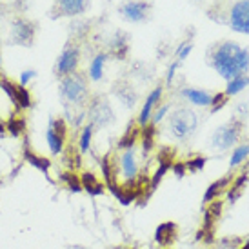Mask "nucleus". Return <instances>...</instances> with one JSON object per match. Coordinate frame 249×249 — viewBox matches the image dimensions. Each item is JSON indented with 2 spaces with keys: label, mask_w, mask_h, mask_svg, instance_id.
<instances>
[{
  "label": "nucleus",
  "mask_w": 249,
  "mask_h": 249,
  "mask_svg": "<svg viewBox=\"0 0 249 249\" xmlns=\"http://www.w3.org/2000/svg\"><path fill=\"white\" fill-rule=\"evenodd\" d=\"M80 184H82V189H86L89 195L97 196V195H102L106 191V184L102 180H98L93 173H82L80 175Z\"/></svg>",
  "instance_id": "18"
},
{
  "label": "nucleus",
  "mask_w": 249,
  "mask_h": 249,
  "mask_svg": "<svg viewBox=\"0 0 249 249\" xmlns=\"http://www.w3.org/2000/svg\"><path fill=\"white\" fill-rule=\"evenodd\" d=\"M249 86V78L248 75H242V76H236L233 80H229L228 82V88H226V97H233V95H238L242 89H246Z\"/></svg>",
  "instance_id": "24"
},
{
  "label": "nucleus",
  "mask_w": 249,
  "mask_h": 249,
  "mask_svg": "<svg viewBox=\"0 0 249 249\" xmlns=\"http://www.w3.org/2000/svg\"><path fill=\"white\" fill-rule=\"evenodd\" d=\"M36 75V71L35 70H26V71H22L20 73V78H18V84L20 86H24V88H28V84L35 78Z\"/></svg>",
  "instance_id": "30"
},
{
  "label": "nucleus",
  "mask_w": 249,
  "mask_h": 249,
  "mask_svg": "<svg viewBox=\"0 0 249 249\" xmlns=\"http://www.w3.org/2000/svg\"><path fill=\"white\" fill-rule=\"evenodd\" d=\"M66 140H68V124L64 118L51 117L48 122V129H46V142L49 145V151L53 155H60L66 147Z\"/></svg>",
  "instance_id": "5"
},
{
  "label": "nucleus",
  "mask_w": 249,
  "mask_h": 249,
  "mask_svg": "<svg viewBox=\"0 0 249 249\" xmlns=\"http://www.w3.org/2000/svg\"><path fill=\"white\" fill-rule=\"evenodd\" d=\"M206 157H195V159H189L186 162V169L187 171H191V173H198L200 169L206 167Z\"/></svg>",
  "instance_id": "27"
},
{
  "label": "nucleus",
  "mask_w": 249,
  "mask_h": 249,
  "mask_svg": "<svg viewBox=\"0 0 249 249\" xmlns=\"http://www.w3.org/2000/svg\"><path fill=\"white\" fill-rule=\"evenodd\" d=\"M248 157H249V144L235 147V151H233V155H231V167L240 166Z\"/></svg>",
  "instance_id": "26"
},
{
  "label": "nucleus",
  "mask_w": 249,
  "mask_h": 249,
  "mask_svg": "<svg viewBox=\"0 0 249 249\" xmlns=\"http://www.w3.org/2000/svg\"><path fill=\"white\" fill-rule=\"evenodd\" d=\"M89 0H55L53 15L56 17H78L88 11Z\"/></svg>",
  "instance_id": "13"
},
{
  "label": "nucleus",
  "mask_w": 249,
  "mask_h": 249,
  "mask_svg": "<svg viewBox=\"0 0 249 249\" xmlns=\"http://www.w3.org/2000/svg\"><path fill=\"white\" fill-rule=\"evenodd\" d=\"M229 182H231V178H220V180H216V182H213V184L206 189V193H204V204L218 200V196H220L224 191H228Z\"/></svg>",
  "instance_id": "20"
},
{
  "label": "nucleus",
  "mask_w": 249,
  "mask_h": 249,
  "mask_svg": "<svg viewBox=\"0 0 249 249\" xmlns=\"http://www.w3.org/2000/svg\"><path fill=\"white\" fill-rule=\"evenodd\" d=\"M0 89L7 95V98L13 102L15 109L17 111H24L29 109L33 106V97L29 93L28 88H24L20 84H15L13 80L9 78H0Z\"/></svg>",
  "instance_id": "6"
},
{
  "label": "nucleus",
  "mask_w": 249,
  "mask_h": 249,
  "mask_svg": "<svg viewBox=\"0 0 249 249\" xmlns=\"http://www.w3.org/2000/svg\"><path fill=\"white\" fill-rule=\"evenodd\" d=\"M115 95H117L118 100H120V102H124L127 107H133V106H135L137 95L133 93L131 86H127V84H124V82L115 84Z\"/></svg>",
  "instance_id": "22"
},
{
  "label": "nucleus",
  "mask_w": 249,
  "mask_h": 249,
  "mask_svg": "<svg viewBox=\"0 0 249 249\" xmlns=\"http://www.w3.org/2000/svg\"><path fill=\"white\" fill-rule=\"evenodd\" d=\"M177 236H178V226L175 222H164L155 231V242L159 244L160 248L167 249L173 246Z\"/></svg>",
  "instance_id": "15"
},
{
  "label": "nucleus",
  "mask_w": 249,
  "mask_h": 249,
  "mask_svg": "<svg viewBox=\"0 0 249 249\" xmlns=\"http://www.w3.org/2000/svg\"><path fill=\"white\" fill-rule=\"evenodd\" d=\"M191 51H193V44H191V42H184V44H180L178 49H177V58H178V62L186 60Z\"/></svg>",
  "instance_id": "29"
},
{
  "label": "nucleus",
  "mask_w": 249,
  "mask_h": 249,
  "mask_svg": "<svg viewBox=\"0 0 249 249\" xmlns=\"http://www.w3.org/2000/svg\"><path fill=\"white\" fill-rule=\"evenodd\" d=\"M167 249H169V248H167Z\"/></svg>",
  "instance_id": "36"
},
{
  "label": "nucleus",
  "mask_w": 249,
  "mask_h": 249,
  "mask_svg": "<svg viewBox=\"0 0 249 249\" xmlns=\"http://www.w3.org/2000/svg\"><path fill=\"white\" fill-rule=\"evenodd\" d=\"M11 42L20 46V48H31L35 42L36 24L28 18H17L11 24Z\"/></svg>",
  "instance_id": "7"
},
{
  "label": "nucleus",
  "mask_w": 249,
  "mask_h": 249,
  "mask_svg": "<svg viewBox=\"0 0 249 249\" xmlns=\"http://www.w3.org/2000/svg\"><path fill=\"white\" fill-rule=\"evenodd\" d=\"M169 109H171V106H169V104H162V106H159V107H157V111L153 113L151 124H153V125L160 124V122H162V120L166 118L167 113H169Z\"/></svg>",
  "instance_id": "28"
},
{
  "label": "nucleus",
  "mask_w": 249,
  "mask_h": 249,
  "mask_svg": "<svg viewBox=\"0 0 249 249\" xmlns=\"http://www.w3.org/2000/svg\"><path fill=\"white\" fill-rule=\"evenodd\" d=\"M162 93H164V89H162V86H157L155 89L147 95V98H145L144 106H142V109H140V115H139V124L140 125H147L151 124V117L153 113H155V107L160 104V98H162Z\"/></svg>",
  "instance_id": "14"
},
{
  "label": "nucleus",
  "mask_w": 249,
  "mask_h": 249,
  "mask_svg": "<svg viewBox=\"0 0 249 249\" xmlns=\"http://www.w3.org/2000/svg\"><path fill=\"white\" fill-rule=\"evenodd\" d=\"M106 62H107V55L106 53H98L95 55V58L91 60L89 64V71H88V78L91 80H100L104 76V70H106Z\"/></svg>",
  "instance_id": "19"
},
{
  "label": "nucleus",
  "mask_w": 249,
  "mask_h": 249,
  "mask_svg": "<svg viewBox=\"0 0 249 249\" xmlns=\"http://www.w3.org/2000/svg\"><path fill=\"white\" fill-rule=\"evenodd\" d=\"M91 140H93V124H88L82 127L80 139H78V151L80 155L88 153L91 149Z\"/></svg>",
  "instance_id": "25"
},
{
  "label": "nucleus",
  "mask_w": 249,
  "mask_h": 249,
  "mask_svg": "<svg viewBox=\"0 0 249 249\" xmlns=\"http://www.w3.org/2000/svg\"><path fill=\"white\" fill-rule=\"evenodd\" d=\"M196 125H198V118L189 107H180L169 117V131L180 142L191 139L193 133L196 131Z\"/></svg>",
  "instance_id": "3"
},
{
  "label": "nucleus",
  "mask_w": 249,
  "mask_h": 249,
  "mask_svg": "<svg viewBox=\"0 0 249 249\" xmlns=\"http://www.w3.org/2000/svg\"><path fill=\"white\" fill-rule=\"evenodd\" d=\"M171 169H173L175 177H178V178H182V177H186V173H187L186 162H173V166H171Z\"/></svg>",
  "instance_id": "31"
},
{
  "label": "nucleus",
  "mask_w": 249,
  "mask_h": 249,
  "mask_svg": "<svg viewBox=\"0 0 249 249\" xmlns=\"http://www.w3.org/2000/svg\"><path fill=\"white\" fill-rule=\"evenodd\" d=\"M118 171L124 184H133L139 180V162H137L135 147H129L122 153V157L118 160Z\"/></svg>",
  "instance_id": "10"
},
{
  "label": "nucleus",
  "mask_w": 249,
  "mask_h": 249,
  "mask_svg": "<svg viewBox=\"0 0 249 249\" xmlns=\"http://www.w3.org/2000/svg\"><path fill=\"white\" fill-rule=\"evenodd\" d=\"M58 95H60L66 106H71V107L84 106L89 100L88 78L78 71L70 76H64V78H60V84H58Z\"/></svg>",
  "instance_id": "2"
},
{
  "label": "nucleus",
  "mask_w": 249,
  "mask_h": 249,
  "mask_svg": "<svg viewBox=\"0 0 249 249\" xmlns=\"http://www.w3.org/2000/svg\"><path fill=\"white\" fill-rule=\"evenodd\" d=\"M229 22L235 31L249 35V0H238L235 6L231 7Z\"/></svg>",
  "instance_id": "12"
},
{
  "label": "nucleus",
  "mask_w": 249,
  "mask_h": 249,
  "mask_svg": "<svg viewBox=\"0 0 249 249\" xmlns=\"http://www.w3.org/2000/svg\"><path fill=\"white\" fill-rule=\"evenodd\" d=\"M91 117L89 124H97V125H107L113 122V109H111V104L106 100V98H95L89 102V109H88Z\"/></svg>",
  "instance_id": "11"
},
{
  "label": "nucleus",
  "mask_w": 249,
  "mask_h": 249,
  "mask_svg": "<svg viewBox=\"0 0 249 249\" xmlns=\"http://www.w3.org/2000/svg\"><path fill=\"white\" fill-rule=\"evenodd\" d=\"M238 137H240V124L236 122H229V124L220 125L216 131H214L213 139H211V144H213L214 149H229L231 145H235L238 142Z\"/></svg>",
  "instance_id": "9"
},
{
  "label": "nucleus",
  "mask_w": 249,
  "mask_h": 249,
  "mask_svg": "<svg viewBox=\"0 0 249 249\" xmlns=\"http://www.w3.org/2000/svg\"><path fill=\"white\" fill-rule=\"evenodd\" d=\"M58 180H60L70 191H73V193H80V191H82L80 177H78L75 171H70V169H68V171H62V173L58 175Z\"/></svg>",
  "instance_id": "23"
},
{
  "label": "nucleus",
  "mask_w": 249,
  "mask_h": 249,
  "mask_svg": "<svg viewBox=\"0 0 249 249\" xmlns=\"http://www.w3.org/2000/svg\"><path fill=\"white\" fill-rule=\"evenodd\" d=\"M0 68H2V55H0Z\"/></svg>",
  "instance_id": "35"
},
{
  "label": "nucleus",
  "mask_w": 249,
  "mask_h": 249,
  "mask_svg": "<svg viewBox=\"0 0 249 249\" xmlns=\"http://www.w3.org/2000/svg\"><path fill=\"white\" fill-rule=\"evenodd\" d=\"M78 64H80V48L75 42H68L60 55L55 62V75L58 78L70 76L78 71Z\"/></svg>",
  "instance_id": "4"
},
{
  "label": "nucleus",
  "mask_w": 249,
  "mask_h": 249,
  "mask_svg": "<svg viewBox=\"0 0 249 249\" xmlns=\"http://www.w3.org/2000/svg\"><path fill=\"white\" fill-rule=\"evenodd\" d=\"M6 135V122H0V137Z\"/></svg>",
  "instance_id": "34"
},
{
  "label": "nucleus",
  "mask_w": 249,
  "mask_h": 249,
  "mask_svg": "<svg viewBox=\"0 0 249 249\" xmlns=\"http://www.w3.org/2000/svg\"><path fill=\"white\" fill-rule=\"evenodd\" d=\"M226 98H228L226 95H214V97H213V104H211V106H213V107H211V111H213V113H216V111H218L222 106H224Z\"/></svg>",
  "instance_id": "32"
},
{
  "label": "nucleus",
  "mask_w": 249,
  "mask_h": 249,
  "mask_svg": "<svg viewBox=\"0 0 249 249\" xmlns=\"http://www.w3.org/2000/svg\"><path fill=\"white\" fill-rule=\"evenodd\" d=\"M22 155H24V160L28 162L29 166H33L35 169L42 171V173L46 175V177H49V169H51V160L46 159V157H40V155H36V153L31 151L29 147H24Z\"/></svg>",
  "instance_id": "17"
},
{
  "label": "nucleus",
  "mask_w": 249,
  "mask_h": 249,
  "mask_svg": "<svg viewBox=\"0 0 249 249\" xmlns=\"http://www.w3.org/2000/svg\"><path fill=\"white\" fill-rule=\"evenodd\" d=\"M153 9V4L147 0H124L118 6V13L129 22H142L145 20Z\"/></svg>",
  "instance_id": "8"
},
{
  "label": "nucleus",
  "mask_w": 249,
  "mask_h": 249,
  "mask_svg": "<svg viewBox=\"0 0 249 249\" xmlns=\"http://www.w3.org/2000/svg\"><path fill=\"white\" fill-rule=\"evenodd\" d=\"M182 95L184 98L189 100V104L193 106H200V107H208V106L213 104V93H209L206 89H196V88H186L182 89Z\"/></svg>",
  "instance_id": "16"
},
{
  "label": "nucleus",
  "mask_w": 249,
  "mask_h": 249,
  "mask_svg": "<svg viewBox=\"0 0 249 249\" xmlns=\"http://www.w3.org/2000/svg\"><path fill=\"white\" fill-rule=\"evenodd\" d=\"M178 60H175L173 64H171V66H169V70H167V84H171L173 82V78H175V73H177V68H178Z\"/></svg>",
  "instance_id": "33"
},
{
  "label": "nucleus",
  "mask_w": 249,
  "mask_h": 249,
  "mask_svg": "<svg viewBox=\"0 0 249 249\" xmlns=\"http://www.w3.org/2000/svg\"><path fill=\"white\" fill-rule=\"evenodd\" d=\"M209 62L213 70L226 80L248 75L249 71V51L240 48L236 42H222L211 49Z\"/></svg>",
  "instance_id": "1"
},
{
  "label": "nucleus",
  "mask_w": 249,
  "mask_h": 249,
  "mask_svg": "<svg viewBox=\"0 0 249 249\" xmlns=\"http://www.w3.org/2000/svg\"><path fill=\"white\" fill-rule=\"evenodd\" d=\"M26 127H28V122H26L24 115H13L6 120V133L13 135V137H22L26 133Z\"/></svg>",
  "instance_id": "21"
}]
</instances>
